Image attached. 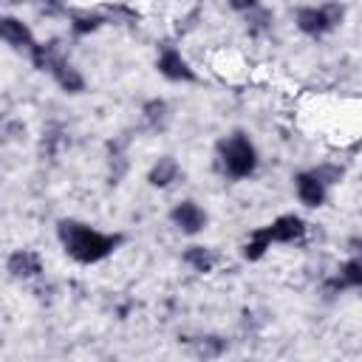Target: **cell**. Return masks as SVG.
<instances>
[{
	"label": "cell",
	"mask_w": 362,
	"mask_h": 362,
	"mask_svg": "<svg viewBox=\"0 0 362 362\" xmlns=\"http://www.w3.org/2000/svg\"><path fill=\"white\" fill-rule=\"evenodd\" d=\"M8 3H25V0H8Z\"/></svg>",
	"instance_id": "ffe728a7"
},
{
	"label": "cell",
	"mask_w": 362,
	"mask_h": 362,
	"mask_svg": "<svg viewBox=\"0 0 362 362\" xmlns=\"http://www.w3.org/2000/svg\"><path fill=\"white\" fill-rule=\"evenodd\" d=\"M215 167L223 178L229 181H246L257 173L260 167V153L257 144L246 130H235L215 144Z\"/></svg>",
	"instance_id": "7a4b0ae2"
},
{
	"label": "cell",
	"mask_w": 362,
	"mask_h": 362,
	"mask_svg": "<svg viewBox=\"0 0 362 362\" xmlns=\"http://www.w3.org/2000/svg\"><path fill=\"white\" fill-rule=\"evenodd\" d=\"M57 240H59L62 252L74 263H79V266H96V263L113 257L122 249L124 235L122 232L96 229L93 223L79 221V218H59L57 221Z\"/></svg>",
	"instance_id": "6da1fadb"
},
{
	"label": "cell",
	"mask_w": 362,
	"mask_h": 362,
	"mask_svg": "<svg viewBox=\"0 0 362 362\" xmlns=\"http://www.w3.org/2000/svg\"><path fill=\"white\" fill-rule=\"evenodd\" d=\"M156 74L173 85H195L201 82L198 68L187 59V54L178 45H161L156 54Z\"/></svg>",
	"instance_id": "277c9868"
},
{
	"label": "cell",
	"mask_w": 362,
	"mask_h": 362,
	"mask_svg": "<svg viewBox=\"0 0 362 362\" xmlns=\"http://www.w3.org/2000/svg\"><path fill=\"white\" fill-rule=\"evenodd\" d=\"M107 20H110L107 11L90 8V6H85V8H71V11H68V28H71L74 37H90V34H96L99 28L107 25Z\"/></svg>",
	"instance_id": "8fae6325"
},
{
	"label": "cell",
	"mask_w": 362,
	"mask_h": 362,
	"mask_svg": "<svg viewBox=\"0 0 362 362\" xmlns=\"http://www.w3.org/2000/svg\"><path fill=\"white\" fill-rule=\"evenodd\" d=\"M181 175H184V170L175 156H158L147 170V184L153 189H170L173 184L181 181Z\"/></svg>",
	"instance_id": "7c38bea8"
},
{
	"label": "cell",
	"mask_w": 362,
	"mask_h": 362,
	"mask_svg": "<svg viewBox=\"0 0 362 362\" xmlns=\"http://www.w3.org/2000/svg\"><path fill=\"white\" fill-rule=\"evenodd\" d=\"M311 170L317 173V178H320L328 189L345 178V167H342V164H337V161H320V164H314Z\"/></svg>",
	"instance_id": "ac0fdd59"
},
{
	"label": "cell",
	"mask_w": 362,
	"mask_h": 362,
	"mask_svg": "<svg viewBox=\"0 0 362 362\" xmlns=\"http://www.w3.org/2000/svg\"><path fill=\"white\" fill-rule=\"evenodd\" d=\"M263 232L272 246H294L308 238V221L300 212H280L269 223H263Z\"/></svg>",
	"instance_id": "8992f818"
},
{
	"label": "cell",
	"mask_w": 362,
	"mask_h": 362,
	"mask_svg": "<svg viewBox=\"0 0 362 362\" xmlns=\"http://www.w3.org/2000/svg\"><path fill=\"white\" fill-rule=\"evenodd\" d=\"M359 286H362V257H359L356 252H351V255L339 263V269H337L331 277H325V283H322L325 294L354 291V288H359Z\"/></svg>",
	"instance_id": "30bf717a"
},
{
	"label": "cell",
	"mask_w": 362,
	"mask_h": 362,
	"mask_svg": "<svg viewBox=\"0 0 362 362\" xmlns=\"http://www.w3.org/2000/svg\"><path fill=\"white\" fill-rule=\"evenodd\" d=\"M221 255L212 249V246H204V243H189L184 252H181V263L195 272V274H212L218 266H221Z\"/></svg>",
	"instance_id": "4fadbf2b"
},
{
	"label": "cell",
	"mask_w": 362,
	"mask_h": 362,
	"mask_svg": "<svg viewBox=\"0 0 362 362\" xmlns=\"http://www.w3.org/2000/svg\"><path fill=\"white\" fill-rule=\"evenodd\" d=\"M255 6H260V0H229V8L238 11V14H243V11L255 8Z\"/></svg>",
	"instance_id": "d6986e66"
},
{
	"label": "cell",
	"mask_w": 362,
	"mask_h": 362,
	"mask_svg": "<svg viewBox=\"0 0 362 362\" xmlns=\"http://www.w3.org/2000/svg\"><path fill=\"white\" fill-rule=\"evenodd\" d=\"M291 187H294V195H297V201L305 206V209H320V206H325V201H328V187L317 178V173L308 167V170H297L294 173V178H291Z\"/></svg>",
	"instance_id": "9c48e42d"
},
{
	"label": "cell",
	"mask_w": 362,
	"mask_h": 362,
	"mask_svg": "<svg viewBox=\"0 0 362 362\" xmlns=\"http://www.w3.org/2000/svg\"><path fill=\"white\" fill-rule=\"evenodd\" d=\"M141 119H144V124H147L150 130H164V127L170 124L173 113H170V105H167L164 99H150V102H144V107H141Z\"/></svg>",
	"instance_id": "9a60e30c"
},
{
	"label": "cell",
	"mask_w": 362,
	"mask_h": 362,
	"mask_svg": "<svg viewBox=\"0 0 362 362\" xmlns=\"http://www.w3.org/2000/svg\"><path fill=\"white\" fill-rule=\"evenodd\" d=\"M42 272H45V263H42V255L37 249H14L6 257V274L17 283L40 280Z\"/></svg>",
	"instance_id": "ba28073f"
},
{
	"label": "cell",
	"mask_w": 362,
	"mask_h": 362,
	"mask_svg": "<svg viewBox=\"0 0 362 362\" xmlns=\"http://www.w3.org/2000/svg\"><path fill=\"white\" fill-rule=\"evenodd\" d=\"M0 42L6 48H11L14 54H23L28 59V54L37 48L40 40H37L34 28L23 17H17V14H0Z\"/></svg>",
	"instance_id": "52a82bcc"
},
{
	"label": "cell",
	"mask_w": 362,
	"mask_h": 362,
	"mask_svg": "<svg viewBox=\"0 0 362 362\" xmlns=\"http://www.w3.org/2000/svg\"><path fill=\"white\" fill-rule=\"evenodd\" d=\"M167 221H170V226L175 232L187 235V238H195V235H201L209 226V212L195 198H181V201H175L170 206Z\"/></svg>",
	"instance_id": "5b68a950"
},
{
	"label": "cell",
	"mask_w": 362,
	"mask_h": 362,
	"mask_svg": "<svg viewBox=\"0 0 362 362\" xmlns=\"http://www.w3.org/2000/svg\"><path fill=\"white\" fill-rule=\"evenodd\" d=\"M269 249H272V243H269V238H266L263 226L252 229V232L246 235V240L240 243V255H243V260H249V263L263 260V257L269 255Z\"/></svg>",
	"instance_id": "5bb4252c"
},
{
	"label": "cell",
	"mask_w": 362,
	"mask_h": 362,
	"mask_svg": "<svg viewBox=\"0 0 362 362\" xmlns=\"http://www.w3.org/2000/svg\"><path fill=\"white\" fill-rule=\"evenodd\" d=\"M226 348H229V342L223 337H218V334H204V337L192 339V351L198 356H221Z\"/></svg>",
	"instance_id": "e0dca14e"
},
{
	"label": "cell",
	"mask_w": 362,
	"mask_h": 362,
	"mask_svg": "<svg viewBox=\"0 0 362 362\" xmlns=\"http://www.w3.org/2000/svg\"><path fill=\"white\" fill-rule=\"evenodd\" d=\"M243 17V23H246V31L252 34V37H260V34H266L269 28H272V23H274V14L260 3V6H255V8H249V11H243L240 14Z\"/></svg>",
	"instance_id": "2e32d148"
},
{
	"label": "cell",
	"mask_w": 362,
	"mask_h": 362,
	"mask_svg": "<svg viewBox=\"0 0 362 362\" xmlns=\"http://www.w3.org/2000/svg\"><path fill=\"white\" fill-rule=\"evenodd\" d=\"M348 17V6L339 0H322V3H303L294 8V25L308 40H322L331 31H337Z\"/></svg>",
	"instance_id": "3957f363"
}]
</instances>
